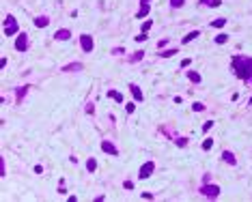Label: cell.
Masks as SVG:
<instances>
[{
  "mask_svg": "<svg viewBox=\"0 0 252 202\" xmlns=\"http://www.w3.org/2000/svg\"><path fill=\"white\" fill-rule=\"evenodd\" d=\"M250 103H252V97H250Z\"/></svg>",
  "mask_w": 252,
  "mask_h": 202,
  "instance_id": "cell-31",
  "label": "cell"
},
{
  "mask_svg": "<svg viewBox=\"0 0 252 202\" xmlns=\"http://www.w3.org/2000/svg\"><path fill=\"white\" fill-rule=\"evenodd\" d=\"M140 2H149V0H140Z\"/></svg>",
  "mask_w": 252,
  "mask_h": 202,
  "instance_id": "cell-30",
  "label": "cell"
},
{
  "mask_svg": "<svg viewBox=\"0 0 252 202\" xmlns=\"http://www.w3.org/2000/svg\"><path fill=\"white\" fill-rule=\"evenodd\" d=\"M26 47H28V35H17L15 49H17V52H26Z\"/></svg>",
  "mask_w": 252,
  "mask_h": 202,
  "instance_id": "cell-4",
  "label": "cell"
},
{
  "mask_svg": "<svg viewBox=\"0 0 252 202\" xmlns=\"http://www.w3.org/2000/svg\"><path fill=\"white\" fill-rule=\"evenodd\" d=\"M145 39H147V32H140L138 37H136V41H145Z\"/></svg>",
  "mask_w": 252,
  "mask_h": 202,
  "instance_id": "cell-28",
  "label": "cell"
},
{
  "mask_svg": "<svg viewBox=\"0 0 252 202\" xmlns=\"http://www.w3.org/2000/svg\"><path fill=\"white\" fill-rule=\"evenodd\" d=\"M108 97H110V99H114V101H123V95H121V93H117V90H110V93H108Z\"/></svg>",
  "mask_w": 252,
  "mask_h": 202,
  "instance_id": "cell-14",
  "label": "cell"
},
{
  "mask_svg": "<svg viewBox=\"0 0 252 202\" xmlns=\"http://www.w3.org/2000/svg\"><path fill=\"white\" fill-rule=\"evenodd\" d=\"M203 194L207 196V198H218V196H220V187H218V185H207V183H205V185H203Z\"/></svg>",
  "mask_w": 252,
  "mask_h": 202,
  "instance_id": "cell-3",
  "label": "cell"
},
{
  "mask_svg": "<svg viewBox=\"0 0 252 202\" xmlns=\"http://www.w3.org/2000/svg\"><path fill=\"white\" fill-rule=\"evenodd\" d=\"M48 24H50V19L45 17V15H41V17H37V19H35V26H39V28H45Z\"/></svg>",
  "mask_w": 252,
  "mask_h": 202,
  "instance_id": "cell-9",
  "label": "cell"
},
{
  "mask_svg": "<svg viewBox=\"0 0 252 202\" xmlns=\"http://www.w3.org/2000/svg\"><path fill=\"white\" fill-rule=\"evenodd\" d=\"M69 37H71V32H69V30H65V28L56 32V39H58V41H67Z\"/></svg>",
  "mask_w": 252,
  "mask_h": 202,
  "instance_id": "cell-10",
  "label": "cell"
},
{
  "mask_svg": "<svg viewBox=\"0 0 252 202\" xmlns=\"http://www.w3.org/2000/svg\"><path fill=\"white\" fill-rule=\"evenodd\" d=\"M134 110H136V106H134V103H127V112H129V114H131V112H134Z\"/></svg>",
  "mask_w": 252,
  "mask_h": 202,
  "instance_id": "cell-29",
  "label": "cell"
},
{
  "mask_svg": "<svg viewBox=\"0 0 252 202\" xmlns=\"http://www.w3.org/2000/svg\"><path fill=\"white\" fill-rule=\"evenodd\" d=\"M151 26H153V22H145V24H142V32H147Z\"/></svg>",
  "mask_w": 252,
  "mask_h": 202,
  "instance_id": "cell-25",
  "label": "cell"
},
{
  "mask_svg": "<svg viewBox=\"0 0 252 202\" xmlns=\"http://www.w3.org/2000/svg\"><path fill=\"white\" fill-rule=\"evenodd\" d=\"M145 15H149V2H142V7H140V11L138 13H136V17H145Z\"/></svg>",
  "mask_w": 252,
  "mask_h": 202,
  "instance_id": "cell-11",
  "label": "cell"
},
{
  "mask_svg": "<svg viewBox=\"0 0 252 202\" xmlns=\"http://www.w3.org/2000/svg\"><path fill=\"white\" fill-rule=\"evenodd\" d=\"M211 146H213V140H209V138H207V140L203 142V150H209Z\"/></svg>",
  "mask_w": 252,
  "mask_h": 202,
  "instance_id": "cell-19",
  "label": "cell"
},
{
  "mask_svg": "<svg viewBox=\"0 0 252 202\" xmlns=\"http://www.w3.org/2000/svg\"><path fill=\"white\" fill-rule=\"evenodd\" d=\"M80 45H82V49H84V52H90V49H93V39H90V35H82V39H80Z\"/></svg>",
  "mask_w": 252,
  "mask_h": 202,
  "instance_id": "cell-7",
  "label": "cell"
},
{
  "mask_svg": "<svg viewBox=\"0 0 252 202\" xmlns=\"http://www.w3.org/2000/svg\"><path fill=\"white\" fill-rule=\"evenodd\" d=\"M101 150L108 153V155H119V148L114 146L112 142H108V140H101Z\"/></svg>",
  "mask_w": 252,
  "mask_h": 202,
  "instance_id": "cell-5",
  "label": "cell"
},
{
  "mask_svg": "<svg viewBox=\"0 0 252 202\" xmlns=\"http://www.w3.org/2000/svg\"><path fill=\"white\" fill-rule=\"evenodd\" d=\"M80 69H82L80 62H73V65H67V67H65V71H80Z\"/></svg>",
  "mask_w": 252,
  "mask_h": 202,
  "instance_id": "cell-17",
  "label": "cell"
},
{
  "mask_svg": "<svg viewBox=\"0 0 252 202\" xmlns=\"http://www.w3.org/2000/svg\"><path fill=\"white\" fill-rule=\"evenodd\" d=\"M211 125H213L211 120H209V123H205V125H203V131H209V129H211Z\"/></svg>",
  "mask_w": 252,
  "mask_h": 202,
  "instance_id": "cell-26",
  "label": "cell"
},
{
  "mask_svg": "<svg viewBox=\"0 0 252 202\" xmlns=\"http://www.w3.org/2000/svg\"><path fill=\"white\" fill-rule=\"evenodd\" d=\"M153 170H155V163H153V161H147V163L140 168V179H149V176L153 174Z\"/></svg>",
  "mask_w": 252,
  "mask_h": 202,
  "instance_id": "cell-6",
  "label": "cell"
},
{
  "mask_svg": "<svg viewBox=\"0 0 252 202\" xmlns=\"http://www.w3.org/2000/svg\"><path fill=\"white\" fill-rule=\"evenodd\" d=\"M196 37H198V30H194V32H190L188 37H183V43H190V41H194Z\"/></svg>",
  "mask_w": 252,
  "mask_h": 202,
  "instance_id": "cell-16",
  "label": "cell"
},
{
  "mask_svg": "<svg viewBox=\"0 0 252 202\" xmlns=\"http://www.w3.org/2000/svg\"><path fill=\"white\" fill-rule=\"evenodd\" d=\"M15 32H17V22H15L13 15H9V17H7V26H5V35H7V37H13Z\"/></svg>",
  "mask_w": 252,
  "mask_h": 202,
  "instance_id": "cell-2",
  "label": "cell"
},
{
  "mask_svg": "<svg viewBox=\"0 0 252 202\" xmlns=\"http://www.w3.org/2000/svg\"><path fill=\"white\" fill-rule=\"evenodd\" d=\"M142 56H145V52H136V54L131 56V60H134V62H138V60H142Z\"/></svg>",
  "mask_w": 252,
  "mask_h": 202,
  "instance_id": "cell-21",
  "label": "cell"
},
{
  "mask_svg": "<svg viewBox=\"0 0 252 202\" xmlns=\"http://www.w3.org/2000/svg\"><path fill=\"white\" fill-rule=\"evenodd\" d=\"M233 65H235V73L239 75L241 80H248V78H252V58L235 56V58H233Z\"/></svg>",
  "mask_w": 252,
  "mask_h": 202,
  "instance_id": "cell-1",
  "label": "cell"
},
{
  "mask_svg": "<svg viewBox=\"0 0 252 202\" xmlns=\"http://www.w3.org/2000/svg\"><path fill=\"white\" fill-rule=\"evenodd\" d=\"M226 41H228L226 35H218V37H216V43H226Z\"/></svg>",
  "mask_w": 252,
  "mask_h": 202,
  "instance_id": "cell-22",
  "label": "cell"
},
{
  "mask_svg": "<svg viewBox=\"0 0 252 202\" xmlns=\"http://www.w3.org/2000/svg\"><path fill=\"white\" fill-rule=\"evenodd\" d=\"M170 7H175V9L183 7V0H170Z\"/></svg>",
  "mask_w": 252,
  "mask_h": 202,
  "instance_id": "cell-23",
  "label": "cell"
},
{
  "mask_svg": "<svg viewBox=\"0 0 252 202\" xmlns=\"http://www.w3.org/2000/svg\"><path fill=\"white\" fill-rule=\"evenodd\" d=\"M172 54H177V49H166V52H162L159 56H164V58H170Z\"/></svg>",
  "mask_w": 252,
  "mask_h": 202,
  "instance_id": "cell-20",
  "label": "cell"
},
{
  "mask_svg": "<svg viewBox=\"0 0 252 202\" xmlns=\"http://www.w3.org/2000/svg\"><path fill=\"white\" fill-rule=\"evenodd\" d=\"M192 108H194V112H203V110H205V106H203V103H198V101H196V103H194Z\"/></svg>",
  "mask_w": 252,
  "mask_h": 202,
  "instance_id": "cell-24",
  "label": "cell"
},
{
  "mask_svg": "<svg viewBox=\"0 0 252 202\" xmlns=\"http://www.w3.org/2000/svg\"><path fill=\"white\" fill-rule=\"evenodd\" d=\"M123 187H125V189H134V183H131V181H125Z\"/></svg>",
  "mask_w": 252,
  "mask_h": 202,
  "instance_id": "cell-27",
  "label": "cell"
},
{
  "mask_svg": "<svg viewBox=\"0 0 252 202\" xmlns=\"http://www.w3.org/2000/svg\"><path fill=\"white\" fill-rule=\"evenodd\" d=\"M224 24H226V19H224V17H218V19H213V26H216V28H222Z\"/></svg>",
  "mask_w": 252,
  "mask_h": 202,
  "instance_id": "cell-18",
  "label": "cell"
},
{
  "mask_svg": "<svg viewBox=\"0 0 252 202\" xmlns=\"http://www.w3.org/2000/svg\"><path fill=\"white\" fill-rule=\"evenodd\" d=\"M222 159H224L226 163H231V166H235V163H237V159H235V155L231 153V150H224V153H222Z\"/></svg>",
  "mask_w": 252,
  "mask_h": 202,
  "instance_id": "cell-8",
  "label": "cell"
},
{
  "mask_svg": "<svg viewBox=\"0 0 252 202\" xmlns=\"http://www.w3.org/2000/svg\"><path fill=\"white\" fill-rule=\"evenodd\" d=\"M129 90H131V95H134L136 99H138V101H142V90H140L138 86H134V84H131V86H129Z\"/></svg>",
  "mask_w": 252,
  "mask_h": 202,
  "instance_id": "cell-12",
  "label": "cell"
},
{
  "mask_svg": "<svg viewBox=\"0 0 252 202\" xmlns=\"http://www.w3.org/2000/svg\"><path fill=\"white\" fill-rule=\"evenodd\" d=\"M95 168H97V161H95V159H88V161H86V170H88V172H95Z\"/></svg>",
  "mask_w": 252,
  "mask_h": 202,
  "instance_id": "cell-15",
  "label": "cell"
},
{
  "mask_svg": "<svg viewBox=\"0 0 252 202\" xmlns=\"http://www.w3.org/2000/svg\"><path fill=\"white\" fill-rule=\"evenodd\" d=\"M188 78H190L194 84H198V82H200V75H198L196 71H188Z\"/></svg>",
  "mask_w": 252,
  "mask_h": 202,
  "instance_id": "cell-13",
  "label": "cell"
}]
</instances>
